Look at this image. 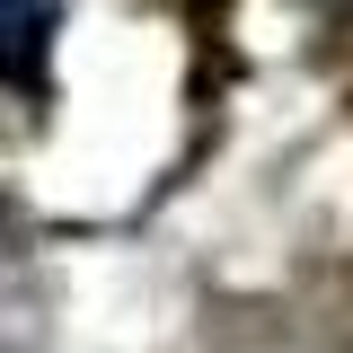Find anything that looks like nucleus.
I'll use <instances>...</instances> for the list:
<instances>
[{
	"label": "nucleus",
	"mask_w": 353,
	"mask_h": 353,
	"mask_svg": "<svg viewBox=\"0 0 353 353\" xmlns=\"http://www.w3.org/2000/svg\"><path fill=\"white\" fill-rule=\"evenodd\" d=\"M53 27H62L53 0H0V88H36L44 80Z\"/></svg>",
	"instance_id": "1"
}]
</instances>
